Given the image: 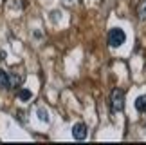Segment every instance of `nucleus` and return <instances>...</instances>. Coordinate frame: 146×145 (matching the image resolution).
Returning <instances> with one entry per match:
<instances>
[{"label": "nucleus", "instance_id": "1", "mask_svg": "<svg viewBox=\"0 0 146 145\" xmlns=\"http://www.w3.org/2000/svg\"><path fill=\"white\" fill-rule=\"evenodd\" d=\"M123 109H125V91L114 89L110 94V111L112 113H121Z\"/></svg>", "mask_w": 146, "mask_h": 145}, {"label": "nucleus", "instance_id": "2", "mask_svg": "<svg viewBox=\"0 0 146 145\" xmlns=\"http://www.w3.org/2000/svg\"><path fill=\"white\" fill-rule=\"evenodd\" d=\"M126 42V33L121 27H114L108 31V46L110 47H121Z\"/></svg>", "mask_w": 146, "mask_h": 145}, {"label": "nucleus", "instance_id": "3", "mask_svg": "<svg viewBox=\"0 0 146 145\" xmlns=\"http://www.w3.org/2000/svg\"><path fill=\"white\" fill-rule=\"evenodd\" d=\"M87 125L80 122V124H74L72 125V136H74V140H85L87 138Z\"/></svg>", "mask_w": 146, "mask_h": 145}, {"label": "nucleus", "instance_id": "4", "mask_svg": "<svg viewBox=\"0 0 146 145\" xmlns=\"http://www.w3.org/2000/svg\"><path fill=\"white\" fill-rule=\"evenodd\" d=\"M0 89H9V72L0 69Z\"/></svg>", "mask_w": 146, "mask_h": 145}, {"label": "nucleus", "instance_id": "5", "mask_svg": "<svg viewBox=\"0 0 146 145\" xmlns=\"http://www.w3.org/2000/svg\"><path fill=\"white\" fill-rule=\"evenodd\" d=\"M137 16H139V20H146V0H139V4H137Z\"/></svg>", "mask_w": 146, "mask_h": 145}, {"label": "nucleus", "instance_id": "6", "mask_svg": "<svg viewBox=\"0 0 146 145\" xmlns=\"http://www.w3.org/2000/svg\"><path fill=\"white\" fill-rule=\"evenodd\" d=\"M135 109L139 113H146V94H141V96L135 100Z\"/></svg>", "mask_w": 146, "mask_h": 145}, {"label": "nucleus", "instance_id": "7", "mask_svg": "<svg viewBox=\"0 0 146 145\" xmlns=\"http://www.w3.org/2000/svg\"><path fill=\"white\" fill-rule=\"evenodd\" d=\"M22 83V76H16V75H9V89H16Z\"/></svg>", "mask_w": 146, "mask_h": 145}, {"label": "nucleus", "instance_id": "8", "mask_svg": "<svg viewBox=\"0 0 146 145\" xmlns=\"http://www.w3.org/2000/svg\"><path fill=\"white\" fill-rule=\"evenodd\" d=\"M31 91L29 89H18V98L22 100V102H27V100H31Z\"/></svg>", "mask_w": 146, "mask_h": 145}, {"label": "nucleus", "instance_id": "9", "mask_svg": "<svg viewBox=\"0 0 146 145\" xmlns=\"http://www.w3.org/2000/svg\"><path fill=\"white\" fill-rule=\"evenodd\" d=\"M36 113H38V118H40L42 122H45V124H47V122L50 120V118H49V113H47V111L43 109V107H40V109L36 111Z\"/></svg>", "mask_w": 146, "mask_h": 145}, {"label": "nucleus", "instance_id": "10", "mask_svg": "<svg viewBox=\"0 0 146 145\" xmlns=\"http://www.w3.org/2000/svg\"><path fill=\"white\" fill-rule=\"evenodd\" d=\"M5 58V51H0V60H4Z\"/></svg>", "mask_w": 146, "mask_h": 145}]
</instances>
